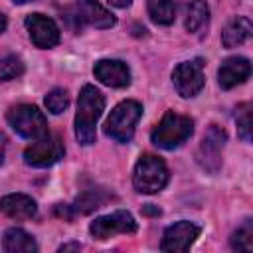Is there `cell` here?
<instances>
[{
	"instance_id": "obj_1",
	"label": "cell",
	"mask_w": 253,
	"mask_h": 253,
	"mask_svg": "<svg viewBox=\"0 0 253 253\" xmlns=\"http://www.w3.org/2000/svg\"><path fill=\"white\" fill-rule=\"evenodd\" d=\"M105 109V97L95 85H83L77 99L75 113V136L79 144L89 146L97 140V121Z\"/></svg>"
},
{
	"instance_id": "obj_2",
	"label": "cell",
	"mask_w": 253,
	"mask_h": 253,
	"mask_svg": "<svg viewBox=\"0 0 253 253\" xmlns=\"http://www.w3.org/2000/svg\"><path fill=\"white\" fill-rule=\"evenodd\" d=\"M194 132V121L186 115L166 111L160 123L152 128L150 140L154 146L164 148V150H174L182 146Z\"/></svg>"
},
{
	"instance_id": "obj_3",
	"label": "cell",
	"mask_w": 253,
	"mask_h": 253,
	"mask_svg": "<svg viewBox=\"0 0 253 253\" xmlns=\"http://www.w3.org/2000/svg\"><path fill=\"white\" fill-rule=\"evenodd\" d=\"M168 180H170V172L160 156L146 152L136 160L134 172H132V184L136 192L156 194L168 184Z\"/></svg>"
},
{
	"instance_id": "obj_4",
	"label": "cell",
	"mask_w": 253,
	"mask_h": 253,
	"mask_svg": "<svg viewBox=\"0 0 253 253\" xmlns=\"http://www.w3.org/2000/svg\"><path fill=\"white\" fill-rule=\"evenodd\" d=\"M6 119H8V125L12 126V130L16 134H20L22 138L38 140L47 134V121L36 105H28V103L14 105L6 113Z\"/></svg>"
},
{
	"instance_id": "obj_5",
	"label": "cell",
	"mask_w": 253,
	"mask_h": 253,
	"mask_svg": "<svg viewBox=\"0 0 253 253\" xmlns=\"http://www.w3.org/2000/svg\"><path fill=\"white\" fill-rule=\"evenodd\" d=\"M140 117L142 105L138 101H123L111 111L105 123V134L117 142H130L134 136V126Z\"/></svg>"
},
{
	"instance_id": "obj_6",
	"label": "cell",
	"mask_w": 253,
	"mask_h": 253,
	"mask_svg": "<svg viewBox=\"0 0 253 253\" xmlns=\"http://www.w3.org/2000/svg\"><path fill=\"white\" fill-rule=\"evenodd\" d=\"M225 140H227V134L221 126H217V125L208 126V130L196 150V160L208 174H215L221 168V150L225 146Z\"/></svg>"
},
{
	"instance_id": "obj_7",
	"label": "cell",
	"mask_w": 253,
	"mask_h": 253,
	"mask_svg": "<svg viewBox=\"0 0 253 253\" xmlns=\"http://www.w3.org/2000/svg\"><path fill=\"white\" fill-rule=\"evenodd\" d=\"M65 154L63 140L57 134H45L38 140H34L26 150H24V162L34 168H47L55 162H59Z\"/></svg>"
},
{
	"instance_id": "obj_8",
	"label": "cell",
	"mask_w": 253,
	"mask_h": 253,
	"mask_svg": "<svg viewBox=\"0 0 253 253\" xmlns=\"http://www.w3.org/2000/svg\"><path fill=\"white\" fill-rule=\"evenodd\" d=\"M138 225L132 217L130 211L126 210H117L113 213H107V215H99L91 221L89 225V231L95 239H109L113 235H130V233H136Z\"/></svg>"
},
{
	"instance_id": "obj_9",
	"label": "cell",
	"mask_w": 253,
	"mask_h": 253,
	"mask_svg": "<svg viewBox=\"0 0 253 253\" xmlns=\"http://www.w3.org/2000/svg\"><path fill=\"white\" fill-rule=\"evenodd\" d=\"M172 83L174 89L178 91L180 97L190 99L198 95L204 89L206 77H204V61L202 59H192V61H182L174 67L172 71Z\"/></svg>"
},
{
	"instance_id": "obj_10",
	"label": "cell",
	"mask_w": 253,
	"mask_h": 253,
	"mask_svg": "<svg viewBox=\"0 0 253 253\" xmlns=\"http://www.w3.org/2000/svg\"><path fill=\"white\" fill-rule=\"evenodd\" d=\"M26 30L30 34V40L36 47L40 49H49V47H55L59 43V28L57 24L43 16V14H30L26 16Z\"/></svg>"
},
{
	"instance_id": "obj_11",
	"label": "cell",
	"mask_w": 253,
	"mask_h": 253,
	"mask_svg": "<svg viewBox=\"0 0 253 253\" xmlns=\"http://www.w3.org/2000/svg\"><path fill=\"white\" fill-rule=\"evenodd\" d=\"M200 235V227L192 221H176L172 225H168L164 229V235H162V243H160V249L162 251H170V253H182V251H188L190 245L198 239Z\"/></svg>"
},
{
	"instance_id": "obj_12",
	"label": "cell",
	"mask_w": 253,
	"mask_h": 253,
	"mask_svg": "<svg viewBox=\"0 0 253 253\" xmlns=\"http://www.w3.org/2000/svg\"><path fill=\"white\" fill-rule=\"evenodd\" d=\"M251 75V63L243 55H233L221 61L217 69V81L221 89H231L239 83H245Z\"/></svg>"
},
{
	"instance_id": "obj_13",
	"label": "cell",
	"mask_w": 253,
	"mask_h": 253,
	"mask_svg": "<svg viewBox=\"0 0 253 253\" xmlns=\"http://www.w3.org/2000/svg\"><path fill=\"white\" fill-rule=\"evenodd\" d=\"M93 75L107 87H126L130 83V71L126 63L119 59H99L93 65Z\"/></svg>"
},
{
	"instance_id": "obj_14",
	"label": "cell",
	"mask_w": 253,
	"mask_h": 253,
	"mask_svg": "<svg viewBox=\"0 0 253 253\" xmlns=\"http://www.w3.org/2000/svg\"><path fill=\"white\" fill-rule=\"evenodd\" d=\"M77 18L99 30H107L117 24V18L103 8L99 0H77Z\"/></svg>"
},
{
	"instance_id": "obj_15",
	"label": "cell",
	"mask_w": 253,
	"mask_h": 253,
	"mask_svg": "<svg viewBox=\"0 0 253 253\" xmlns=\"http://www.w3.org/2000/svg\"><path fill=\"white\" fill-rule=\"evenodd\" d=\"M0 211L12 219H32L38 211V206L26 194H8L0 198Z\"/></svg>"
},
{
	"instance_id": "obj_16",
	"label": "cell",
	"mask_w": 253,
	"mask_h": 253,
	"mask_svg": "<svg viewBox=\"0 0 253 253\" xmlns=\"http://www.w3.org/2000/svg\"><path fill=\"white\" fill-rule=\"evenodd\" d=\"M253 26L251 20L247 16H235L221 32V43L223 47H237L241 43H245L251 38Z\"/></svg>"
},
{
	"instance_id": "obj_17",
	"label": "cell",
	"mask_w": 253,
	"mask_h": 253,
	"mask_svg": "<svg viewBox=\"0 0 253 253\" xmlns=\"http://www.w3.org/2000/svg\"><path fill=\"white\" fill-rule=\"evenodd\" d=\"M2 245H4V251H8V253H36L38 251L36 239L20 227L6 229Z\"/></svg>"
},
{
	"instance_id": "obj_18",
	"label": "cell",
	"mask_w": 253,
	"mask_h": 253,
	"mask_svg": "<svg viewBox=\"0 0 253 253\" xmlns=\"http://www.w3.org/2000/svg\"><path fill=\"white\" fill-rule=\"evenodd\" d=\"M210 22V8L204 0H192L186 6V30L190 34H200L204 28H208Z\"/></svg>"
},
{
	"instance_id": "obj_19",
	"label": "cell",
	"mask_w": 253,
	"mask_h": 253,
	"mask_svg": "<svg viewBox=\"0 0 253 253\" xmlns=\"http://www.w3.org/2000/svg\"><path fill=\"white\" fill-rule=\"evenodd\" d=\"M105 196L101 194V190H85L83 194H79L75 198L73 204H69V213H71V219L79 213V215H85V213H91L95 211L97 208H101L105 204Z\"/></svg>"
},
{
	"instance_id": "obj_20",
	"label": "cell",
	"mask_w": 253,
	"mask_h": 253,
	"mask_svg": "<svg viewBox=\"0 0 253 253\" xmlns=\"http://www.w3.org/2000/svg\"><path fill=\"white\" fill-rule=\"evenodd\" d=\"M148 16L156 24H172L176 18V0H148Z\"/></svg>"
},
{
	"instance_id": "obj_21",
	"label": "cell",
	"mask_w": 253,
	"mask_h": 253,
	"mask_svg": "<svg viewBox=\"0 0 253 253\" xmlns=\"http://www.w3.org/2000/svg\"><path fill=\"white\" fill-rule=\"evenodd\" d=\"M231 247L235 251H243V253H249L253 249V221L251 219H245L233 233H231Z\"/></svg>"
},
{
	"instance_id": "obj_22",
	"label": "cell",
	"mask_w": 253,
	"mask_h": 253,
	"mask_svg": "<svg viewBox=\"0 0 253 253\" xmlns=\"http://www.w3.org/2000/svg\"><path fill=\"white\" fill-rule=\"evenodd\" d=\"M43 103H45V107H47V111H49L51 115H61V113H65V109L69 107V95H67L65 89L55 87V89H51V91L45 95Z\"/></svg>"
},
{
	"instance_id": "obj_23",
	"label": "cell",
	"mask_w": 253,
	"mask_h": 253,
	"mask_svg": "<svg viewBox=\"0 0 253 253\" xmlns=\"http://www.w3.org/2000/svg\"><path fill=\"white\" fill-rule=\"evenodd\" d=\"M235 123H237V134L249 142L251 140V103H241L235 109Z\"/></svg>"
},
{
	"instance_id": "obj_24",
	"label": "cell",
	"mask_w": 253,
	"mask_h": 253,
	"mask_svg": "<svg viewBox=\"0 0 253 253\" xmlns=\"http://www.w3.org/2000/svg\"><path fill=\"white\" fill-rule=\"evenodd\" d=\"M24 73V63L18 55L0 57V81H12Z\"/></svg>"
},
{
	"instance_id": "obj_25",
	"label": "cell",
	"mask_w": 253,
	"mask_h": 253,
	"mask_svg": "<svg viewBox=\"0 0 253 253\" xmlns=\"http://www.w3.org/2000/svg\"><path fill=\"white\" fill-rule=\"evenodd\" d=\"M81 249V243H77V241H73V243H63L61 247H59V251L63 253V251H79Z\"/></svg>"
},
{
	"instance_id": "obj_26",
	"label": "cell",
	"mask_w": 253,
	"mask_h": 253,
	"mask_svg": "<svg viewBox=\"0 0 253 253\" xmlns=\"http://www.w3.org/2000/svg\"><path fill=\"white\" fill-rule=\"evenodd\" d=\"M132 0H109V4H113L115 8H128Z\"/></svg>"
},
{
	"instance_id": "obj_27",
	"label": "cell",
	"mask_w": 253,
	"mask_h": 253,
	"mask_svg": "<svg viewBox=\"0 0 253 253\" xmlns=\"http://www.w3.org/2000/svg\"><path fill=\"white\" fill-rule=\"evenodd\" d=\"M142 213H154V215H160V210H158V208H150V204H148V206L142 208Z\"/></svg>"
},
{
	"instance_id": "obj_28",
	"label": "cell",
	"mask_w": 253,
	"mask_h": 253,
	"mask_svg": "<svg viewBox=\"0 0 253 253\" xmlns=\"http://www.w3.org/2000/svg\"><path fill=\"white\" fill-rule=\"evenodd\" d=\"M6 26H8V20H6V16L0 12V34L6 30Z\"/></svg>"
},
{
	"instance_id": "obj_29",
	"label": "cell",
	"mask_w": 253,
	"mask_h": 253,
	"mask_svg": "<svg viewBox=\"0 0 253 253\" xmlns=\"http://www.w3.org/2000/svg\"><path fill=\"white\" fill-rule=\"evenodd\" d=\"M14 4H28V2H34V0H12Z\"/></svg>"
},
{
	"instance_id": "obj_30",
	"label": "cell",
	"mask_w": 253,
	"mask_h": 253,
	"mask_svg": "<svg viewBox=\"0 0 253 253\" xmlns=\"http://www.w3.org/2000/svg\"><path fill=\"white\" fill-rule=\"evenodd\" d=\"M4 162V150H2V146H0V164Z\"/></svg>"
}]
</instances>
